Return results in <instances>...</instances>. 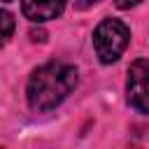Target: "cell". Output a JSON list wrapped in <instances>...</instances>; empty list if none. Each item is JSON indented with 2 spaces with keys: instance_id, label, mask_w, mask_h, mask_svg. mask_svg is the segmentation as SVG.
<instances>
[{
  "instance_id": "3",
  "label": "cell",
  "mask_w": 149,
  "mask_h": 149,
  "mask_svg": "<svg viewBox=\"0 0 149 149\" xmlns=\"http://www.w3.org/2000/svg\"><path fill=\"white\" fill-rule=\"evenodd\" d=\"M126 100L135 112L149 114V61L147 58H137L130 63L128 79H126Z\"/></svg>"
},
{
  "instance_id": "4",
  "label": "cell",
  "mask_w": 149,
  "mask_h": 149,
  "mask_svg": "<svg viewBox=\"0 0 149 149\" xmlns=\"http://www.w3.org/2000/svg\"><path fill=\"white\" fill-rule=\"evenodd\" d=\"M65 9V0H23L21 12L33 23H44L51 19H58Z\"/></svg>"
},
{
  "instance_id": "8",
  "label": "cell",
  "mask_w": 149,
  "mask_h": 149,
  "mask_svg": "<svg viewBox=\"0 0 149 149\" xmlns=\"http://www.w3.org/2000/svg\"><path fill=\"white\" fill-rule=\"evenodd\" d=\"M30 37H33L35 42H37V40L44 42V30H30Z\"/></svg>"
},
{
  "instance_id": "7",
  "label": "cell",
  "mask_w": 149,
  "mask_h": 149,
  "mask_svg": "<svg viewBox=\"0 0 149 149\" xmlns=\"http://www.w3.org/2000/svg\"><path fill=\"white\" fill-rule=\"evenodd\" d=\"M100 0H77V7L79 9H88V7H93V5H98Z\"/></svg>"
},
{
  "instance_id": "5",
  "label": "cell",
  "mask_w": 149,
  "mask_h": 149,
  "mask_svg": "<svg viewBox=\"0 0 149 149\" xmlns=\"http://www.w3.org/2000/svg\"><path fill=\"white\" fill-rule=\"evenodd\" d=\"M12 33H14V16L7 9H0V49L7 44Z\"/></svg>"
},
{
  "instance_id": "9",
  "label": "cell",
  "mask_w": 149,
  "mask_h": 149,
  "mask_svg": "<svg viewBox=\"0 0 149 149\" xmlns=\"http://www.w3.org/2000/svg\"><path fill=\"white\" fill-rule=\"evenodd\" d=\"M2 2H12V0H2Z\"/></svg>"
},
{
  "instance_id": "6",
  "label": "cell",
  "mask_w": 149,
  "mask_h": 149,
  "mask_svg": "<svg viewBox=\"0 0 149 149\" xmlns=\"http://www.w3.org/2000/svg\"><path fill=\"white\" fill-rule=\"evenodd\" d=\"M140 0H114V5L119 7V9H130V7H135Z\"/></svg>"
},
{
  "instance_id": "2",
  "label": "cell",
  "mask_w": 149,
  "mask_h": 149,
  "mask_svg": "<svg viewBox=\"0 0 149 149\" xmlns=\"http://www.w3.org/2000/svg\"><path fill=\"white\" fill-rule=\"evenodd\" d=\"M130 42V30L119 19H105L93 30V49L102 65H112L121 58Z\"/></svg>"
},
{
  "instance_id": "1",
  "label": "cell",
  "mask_w": 149,
  "mask_h": 149,
  "mask_svg": "<svg viewBox=\"0 0 149 149\" xmlns=\"http://www.w3.org/2000/svg\"><path fill=\"white\" fill-rule=\"evenodd\" d=\"M74 86H77V68L61 61H49L35 68L28 77L26 86L28 107L33 112H49L58 107Z\"/></svg>"
}]
</instances>
